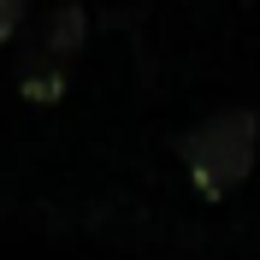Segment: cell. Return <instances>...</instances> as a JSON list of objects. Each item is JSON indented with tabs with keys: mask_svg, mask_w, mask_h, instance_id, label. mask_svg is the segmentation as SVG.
<instances>
[{
	"mask_svg": "<svg viewBox=\"0 0 260 260\" xmlns=\"http://www.w3.org/2000/svg\"><path fill=\"white\" fill-rule=\"evenodd\" d=\"M260 154V118L248 107H231V113H213L207 124H195L183 136V166H189V183L207 201H225L237 183L254 172Z\"/></svg>",
	"mask_w": 260,
	"mask_h": 260,
	"instance_id": "obj_1",
	"label": "cell"
},
{
	"mask_svg": "<svg viewBox=\"0 0 260 260\" xmlns=\"http://www.w3.org/2000/svg\"><path fill=\"white\" fill-rule=\"evenodd\" d=\"M77 48H83V12H77V6H59V12L42 24L30 59H24V95H30V101H53Z\"/></svg>",
	"mask_w": 260,
	"mask_h": 260,
	"instance_id": "obj_2",
	"label": "cell"
},
{
	"mask_svg": "<svg viewBox=\"0 0 260 260\" xmlns=\"http://www.w3.org/2000/svg\"><path fill=\"white\" fill-rule=\"evenodd\" d=\"M24 6H30V0H0V42H12V36H18V24H24Z\"/></svg>",
	"mask_w": 260,
	"mask_h": 260,
	"instance_id": "obj_3",
	"label": "cell"
}]
</instances>
